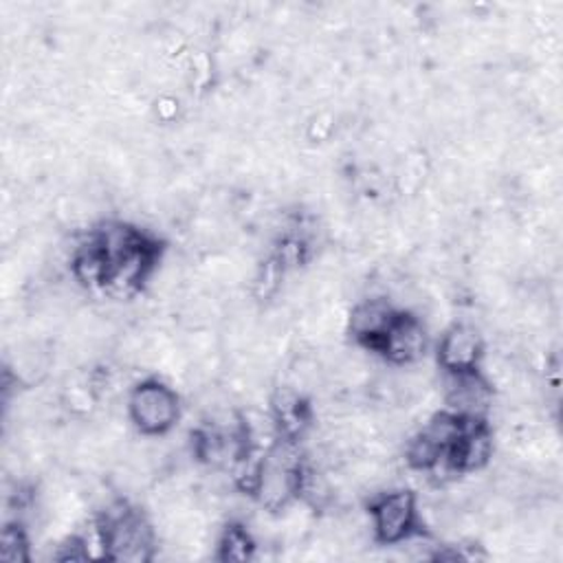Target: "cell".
<instances>
[{"label":"cell","instance_id":"obj_1","mask_svg":"<svg viewBox=\"0 0 563 563\" xmlns=\"http://www.w3.org/2000/svg\"><path fill=\"white\" fill-rule=\"evenodd\" d=\"M301 466L286 444L273 446L255 468L253 490L266 508H282L301 488Z\"/></svg>","mask_w":563,"mask_h":563},{"label":"cell","instance_id":"obj_2","mask_svg":"<svg viewBox=\"0 0 563 563\" xmlns=\"http://www.w3.org/2000/svg\"><path fill=\"white\" fill-rule=\"evenodd\" d=\"M130 418L147 435L165 433L178 418V398L158 380L141 383L130 396Z\"/></svg>","mask_w":563,"mask_h":563},{"label":"cell","instance_id":"obj_3","mask_svg":"<svg viewBox=\"0 0 563 563\" xmlns=\"http://www.w3.org/2000/svg\"><path fill=\"white\" fill-rule=\"evenodd\" d=\"M103 548L117 561H145L150 559V528L130 510L108 512L101 528Z\"/></svg>","mask_w":563,"mask_h":563},{"label":"cell","instance_id":"obj_4","mask_svg":"<svg viewBox=\"0 0 563 563\" xmlns=\"http://www.w3.org/2000/svg\"><path fill=\"white\" fill-rule=\"evenodd\" d=\"M372 515L378 541L398 543L413 530L416 499L407 490L387 493L372 506Z\"/></svg>","mask_w":563,"mask_h":563},{"label":"cell","instance_id":"obj_5","mask_svg":"<svg viewBox=\"0 0 563 563\" xmlns=\"http://www.w3.org/2000/svg\"><path fill=\"white\" fill-rule=\"evenodd\" d=\"M446 402L451 413L464 420H479V416L488 409L490 387L475 369L451 372Z\"/></svg>","mask_w":563,"mask_h":563},{"label":"cell","instance_id":"obj_6","mask_svg":"<svg viewBox=\"0 0 563 563\" xmlns=\"http://www.w3.org/2000/svg\"><path fill=\"white\" fill-rule=\"evenodd\" d=\"M424 328L416 317L396 314L378 347L394 363H411L424 352Z\"/></svg>","mask_w":563,"mask_h":563},{"label":"cell","instance_id":"obj_7","mask_svg":"<svg viewBox=\"0 0 563 563\" xmlns=\"http://www.w3.org/2000/svg\"><path fill=\"white\" fill-rule=\"evenodd\" d=\"M482 356V339L471 325H453L444 332L438 350V358L449 372L475 369Z\"/></svg>","mask_w":563,"mask_h":563},{"label":"cell","instance_id":"obj_8","mask_svg":"<svg viewBox=\"0 0 563 563\" xmlns=\"http://www.w3.org/2000/svg\"><path fill=\"white\" fill-rule=\"evenodd\" d=\"M396 314L398 312L389 303H385L380 299H367L352 310L350 330L356 341L376 350L380 339L389 330L391 321L396 319Z\"/></svg>","mask_w":563,"mask_h":563},{"label":"cell","instance_id":"obj_9","mask_svg":"<svg viewBox=\"0 0 563 563\" xmlns=\"http://www.w3.org/2000/svg\"><path fill=\"white\" fill-rule=\"evenodd\" d=\"M251 550H253L251 537L240 526H231L224 532V537H222V559L246 561L251 556Z\"/></svg>","mask_w":563,"mask_h":563},{"label":"cell","instance_id":"obj_10","mask_svg":"<svg viewBox=\"0 0 563 563\" xmlns=\"http://www.w3.org/2000/svg\"><path fill=\"white\" fill-rule=\"evenodd\" d=\"M0 556L4 561H26V539L22 534L20 528H4L2 532V541H0Z\"/></svg>","mask_w":563,"mask_h":563}]
</instances>
